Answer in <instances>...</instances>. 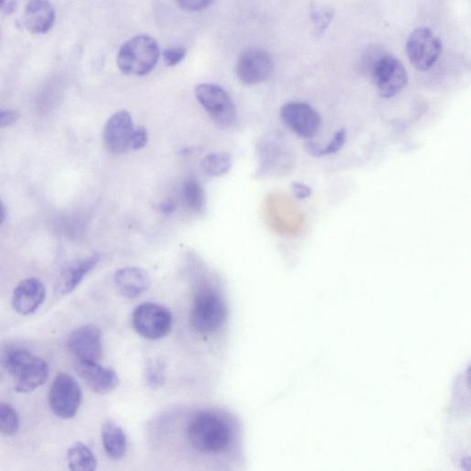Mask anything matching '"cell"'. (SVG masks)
Instances as JSON below:
<instances>
[{
	"mask_svg": "<svg viewBox=\"0 0 471 471\" xmlns=\"http://www.w3.org/2000/svg\"><path fill=\"white\" fill-rule=\"evenodd\" d=\"M159 58L157 41L149 36H137L123 45L118 65L128 76H145L153 70Z\"/></svg>",
	"mask_w": 471,
	"mask_h": 471,
	"instance_id": "obj_3",
	"label": "cell"
},
{
	"mask_svg": "<svg viewBox=\"0 0 471 471\" xmlns=\"http://www.w3.org/2000/svg\"><path fill=\"white\" fill-rule=\"evenodd\" d=\"M55 20V12L50 0H24L22 23L26 30L43 35L49 32Z\"/></svg>",
	"mask_w": 471,
	"mask_h": 471,
	"instance_id": "obj_16",
	"label": "cell"
},
{
	"mask_svg": "<svg viewBox=\"0 0 471 471\" xmlns=\"http://www.w3.org/2000/svg\"><path fill=\"white\" fill-rule=\"evenodd\" d=\"M187 50L184 47L169 48L163 52V61L168 67L180 64L186 57Z\"/></svg>",
	"mask_w": 471,
	"mask_h": 471,
	"instance_id": "obj_27",
	"label": "cell"
},
{
	"mask_svg": "<svg viewBox=\"0 0 471 471\" xmlns=\"http://www.w3.org/2000/svg\"><path fill=\"white\" fill-rule=\"evenodd\" d=\"M280 116L288 127L306 140H311L318 134L321 124L317 110L305 102H293L285 104Z\"/></svg>",
	"mask_w": 471,
	"mask_h": 471,
	"instance_id": "obj_11",
	"label": "cell"
},
{
	"mask_svg": "<svg viewBox=\"0 0 471 471\" xmlns=\"http://www.w3.org/2000/svg\"><path fill=\"white\" fill-rule=\"evenodd\" d=\"M7 215V211L4 204L2 200H0V225H2L4 223V220Z\"/></svg>",
	"mask_w": 471,
	"mask_h": 471,
	"instance_id": "obj_33",
	"label": "cell"
},
{
	"mask_svg": "<svg viewBox=\"0 0 471 471\" xmlns=\"http://www.w3.org/2000/svg\"><path fill=\"white\" fill-rule=\"evenodd\" d=\"M187 438L193 450L207 455H217L231 447L233 432L229 422L219 414L206 411L191 420Z\"/></svg>",
	"mask_w": 471,
	"mask_h": 471,
	"instance_id": "obj_1",
	"label": "cell"
},
{
	"mask_svg": "<svg viewBox=\"0 0 471 471\" xmlns=\"http://www.w3.org/2000/svg\"><path fill=\"white\" fill-rule=\"evenodd\" d=\"M115 284L120 295L127 298H136L150 287V276L147 271L138 267H126L117 272Z\"/></svg>",
	"mask_w": 471,
	"mask_h": 471,
	"instance_id": "obj_17",
	"label": "cell"
},
{
	"mask_svg": "<svg viewBox=\"0 0 471 471\" xmlns=\"http://www.w3.org/2000/svg\"><path fill=\"white\" fill-rule=\"evenodd\" d=\"M346 131L340 129L335 134L334 138H332V141L325 149L321 148L314 142H310L306 145V150L314 158L337 154L344 148L346 142Z\"/></svg>",
	"mask_w": 471,
	"mask_h": 471,
	"instance_id": "obj_23",
	"label": "cell"
},
{
	"mask_svg": "<svg viewBox=\"0 0 471 471\" xmlns=\"http://www.w3.org/2000/svg\"><path fill=\"white\" fill-rule=\"evenodd\" d=\"M0 364L15 379V391L29 394L44 385L49 368L44 359L21 348H8L0 353Z\"/></svg>",
	"mask_w": 471,
	"mask_h": 471,
	"instance_id": "obj_2",
	"label": "cell"
},
{
	"mask_svg": "<svg viewBox=\"0 0 471 471\" xmlns=\"http://www.w3.org/2000/svg\"><path fill=\"white\" fill-rule=\"evenodd\" d=\"M68 347L79 361L99 362L102 356L101 330L93 324L76 329L68 340Z\"/></svg>",
	"mask_w": 471,
	"mask_h": 471,
	"instance_id": "obj_12",
	"label": "cell"
},
{
	"mask_svg": "<svg viewBox=\"0 0 471 471\" xmlns=\"http://www.w3.org/2000/svg\"><path fill=\"white\" fill-rule=\"evenodd\" d=\"M67 460L69 469L74 471H93L98 464L92 450L79 442L69 450Z\"/></svg>",
	"mask_w": 471,
	"mask_h": 471,
	"instance_id": "obj_20",
	"label": "cell"
},
{
	"mask_svg": "<svg viewBox=\"0 0 471 471\" xmlns=\"http://www.w3.org/2000/svg\"><path fill=\"white\" fill-rule=\"evenodd\" d=\"M196 97L219 127L229 128L236 123V105L223 87L213 83H203L196 88Z\"/></svg>",
	"mask_w": 471,
	"mask_h": 471,
	"instance_id": "obj_6",
	"label": "cell"
},
{
	"mask_svg": "<svg viewBox=\"0 0 471 471\" xmlns=\"http://www.w3.org/2000/svg\"><path fill=\"white\" fill-rule=\"evenodd\" d=\"M180 7L189 12H199L208 7L212 0H177Z\"/></svg>",
	"mask_w": 471,
	"mask_h": 471,
	"instance_id": "obj_29",
	"label": "cell"
},
{
	"mask_svg": "<svg viewBox=\"0 0 471 471\" xmlns=\"http://www.w3.org/2000/svg\"><path fill=\"white\" fill-rule=\"evenodd\" d=\"M45 296V287L39 280H25L13 291L12 299L13 310L20 315L30 316L40 309Z\"/></svg>",
	"mask_w": 471,
	"mask_h": 471,
	"instance_id": "obj_15",
	"label": "cell"
},
{
	"mask_svg": "<svg viewBox=\"0 0 471 471\" xmlns=\"http://www.w3.org/2000/svg\"><path fill=\"white\" fill-rule=\"evenodd\" d=\"M149 141V134L144 127L134 128L131 138L130 149L140 150L145 148Z\"/></svg>",
	"mask_w": 471,
	"mask_h": 471,
	"instance_id": "obj_28",
	"label": "cell"
},
{
	"mask_svg": "<svg viewBox=\"0 0 471 471\" xmlns=\"http://www.w3.org/2000/svg\"><path fill=\"white\" fill-rule=\"evenodd\" d=\"M273 61L266 51L251 48L240 54L236 73L243 85L253 86L268 79L273 72Z\"/></svg>",
	"mask_w": 471,
	"mask_h": 471,
	"instance_id": "obj_10",
	"label": "cell"
},
{
	"mask_svg": "<svg viewBox=\"0 0 471 471\" xmlns=\"http://www.w3.org/2000/svg\"><path fill=\"white\" fill-rule=\"evenodd\" d=\"M146 378L148 384L151 387H159L161 385H163L165 381V377L161 363L151 362L147 367Z\"/></svg>",
	"mask_w": 471,
	"mask_h": 471,
	"instance_id": "obj_26",
	"label": "cell"
},
{
	"mask_svg": "<svg viewBox=\"0 0 471 471\" xmlns=\"http://www.w3.org/2000/svg\"><path fill=\"white\" fill-rule=\"evenodd\" d=\"M20 429V418L16 410L7 402H0V434L14 435Z\"/></svg>",
	"mask_w": 471,
	"mask_h": 471,
	"instance_id": "obj_24",
	"label": "cell"
},
{
	"mask_svg": "<svg viewBox=\"0 0 471 471\" xmlns=\"http://www.w3.org/2000/svg\"><path fill=\"white\" fill-rule=\"evenodd\" d=\"M4 4H5V0H0V8H3Z\"/></svg>",
	"mask_w": 471,
	"mask_h": 471,
	"instance_id": "obj_34",
	"label": "cell"
},
{
	"mask_svg": "<svg viewBox=\"0 0 471 471\" xmlns=\"http://www.w3.org/2000/svg\"><path fill=\"white\" fill-rule=\"evenodd\" d=\"M75 370L90 389L97 394L113 392L119 385L117 372L112 369L102 366L99 362L76 360Z\"/></svg>",
	"mask_w": 471,
	"mask_h": 471,
	"instance_id": "obj_14",
	"label": "cell"
},
{
	"mask_svg": "<svg viewBox=\"0 0 471 471\" xmlns=\"http://www.w3.org/2000/svg\"><path fill=\"white\" fill-rule=\"evenodd\" d=\"M203 172L210 177L227 175L232 168V158L227 152H215L205 157L201 163Z\"/></svg>",
	"mask_w": 471,
	"mask_h": 471,
	"instance_id": "obj_21",
	"label": "cell"
},
{
	"mask_svg": "<svg viewBox=\"0 0 471 471\" xmlns=\"http://www.w3.org/2000/svg\"><path fill=\"white\" fill-rule=\"evenodd\" d=\"M228 317L227 304L214 289L200 288L193 299L191 324L201 335H210L223 327Z\"/></svg>",
	"mask_w": 471,
	"mask_h": 471,
	"instance_id": "obj_4",
	"label": "cell"
},
{
	"mask_svg": "<svg viewBox=\"0 0 471 471\" xmlns=\"http://www.w3.org/2000/svg\"><path fill=\"white\" fill-rule=\"evenodd\" d=\"M334 17L335 11L329 8L317 9L313 12L312 20L316 37H321L326 32Z\"/></svg>",
	"mask_w": 471,
	"mask_h": 471,
	"instance_id": "obj_25",
	"label": "cell"
},
{
	"mask_svg": "<svg viewBox=\"0 0 471 471\" xmlns=\"http://www.w3.org/2000/svg\"><path fill=\"white\" fill-rule=\"evenodd\" d=\"M82 401L77 380L67 373L54 378L49 392V405L58 418L68 420L75 418Z\"/></svg>",
	"mask_w": 471,
	"mask_h": 471,
	"instance_id": "obj_9",
	"label": "cell"
},
{
	"mask_svg": "<svg viewBox=\"0 0 471 471\" xmlns=\"http://www.w3.org/2000/svg\"><path fill=\"white\" fill-rule=\"evenodd\" d=\"M20 118V114L15 110H0V128H4L15 124Z\"/></svg>",
	"mask_w": 471,
	"mask_h": 471,
	"instance_id": "obj_31",
	"label": "cell"
},
{
	"mask_svg": "<svg viewBox=\"0 0 471 471\" xmlns=\"http://www.w3.org/2000/svg\"><path fill=\"white\" fill-rule=\"evenodd\" d=\"M406 53L410 64L419 71L431 69L442 53V42L427 27L412 31L406 42Z\"/></svg>",
	"mask_w": 471,
	"mask_h": 471,
	"instance_id": "obj_8",
	"label": "cell"
},
{
	"mask_svg": "<svg viewBox=\"0 0 471 471\" xmlns=\"http://www.w3.org/2000/svg\"><path fill=\"white\" fill-rule=\"evenodd\" d=\"M291 189L296 199L304 200L312 197L313 189L301 183H292Z\"/></svg>",
	"mask_w": 471,
	"mask_h": 471,
	"instance_id": "obj_30",
	"label": "cell"
},
{
	"mask_svg": "<svg viewBox=\"0 0 471 471\" xmlns=\"http://www.w3.org/2000/svg\"><path fill=\"white\" fill-rule=\"evenodd\" d=\"M102 445L110 459L118 460L127 452V438L124 430L116 423L108 421L102 428Z\"/></svg>",
	"mask_w": 471,
	"mask_h": 471,
	"instance_id": "obj_19",
	"label": "cell"
},
{
	"mask_svg": "<svg viewBox=\"0 0 471 471\" xmlns=\"http://www.w3.org/2000/svg\"><path fill=\"white\" fill-rule=\"evenodd\" d=\"M371 75L382 98L391 99L408 85V74L402 62L392 55H378L371 64Z\"/></svg>",
	"mask_w": 471,
	"mask_h": 471,
	"instance_id": "obj_7",
	"label": "cell"
},
{
	"mask_svg": "<svg viewBox=\"0 0 471 471\" xmlns=\"http://www.w3.org/2000/svg\"><path fill=\"white\" fill-rule=\"evenodd\" d=\"M134 130L131 115L120 110L109 118L103 130L105 150L113 155H121L130 149Z\"/></svg>",
	"mask_w": 471,
	"mask_h": 471,
	"instance_id": "obj_13",
	"label": "cell"
},
{
	"mask_svg": "<svg viewBox=\"0 0 471 471\" xmlns=\"http://www.w3.org/2000/svg\"><path fill=\"white\" fill-rule=\"evenodd\" d=\"M183 199L193 211L202 213L207 207V198L203 186L197 179H188L183 185Z\"/></svg>",
	"mask_w": 471,
	"mask_h": 471,
	"instance_id": "obj_22",
	"label": "cell"
},
{
	"mask_svg": "<svg viewBox=\"0 0 471 471\" xmlns=\"http://www.w3.org/2000/svg\"><path fill=\"white\" fill-rule=\"evenodd\" d=\"M176 205L174 201H166L160 207V209L163 213L168 214L175 211Z\"/></svg>",
	"mask_w": 471,
	"mask_h": 471,
	"instance_id": "obj_32",
	"label": "cell"
},
{
	"mask_svg": "<svg viewBox=\"0 0 471 471\" xmlns=\"http://www.w3.org/2000/svg\"><path fill=\"white\" fill-rule=\"evenodd\" d=\"M100 261L98 254L81 258L67 265L60 275L58 292L69 295L73 292L85 279L86 275L94 269Z\"/></svg>",
	"mask_w": 471,
	"mask_h": 471,
	"instance_id": "obj_18",
	"label": "cell"
},
{
	"mask_svg": "<svg viewBox=\"0 0 471 471\" xmlns=\"http://www.w3.org/2000/svg\"><path fill=\"white\" fill-rule=\"evenodd\" d=\"M132 323L142 337L157 341L170 334L174 319L172 313L162 305L148 302L134 309Z\"/></svg>",
	"mask_w": 471,
	"mask_h": 471,
	"instance_id": "obj_5",
	"label": "cell"
}]
</instances>
